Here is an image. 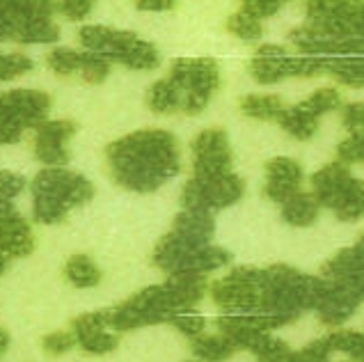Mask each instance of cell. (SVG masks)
I'll list each match as a JSON object with an SVG mask.
<instances>
[{
    "label": "cell",
    "mask_w": 364,
    "mask_h": 362,
    "mask_svg": "<svg viewBox=\"0 0 364 362\" xmlns=\"http://www.w3.org/2000/svg\"><path fill=\"white\" fill-rule=\"evenodd\" d=\"M108 170L122 188L151 193L181 170L179 144L170 131H133L106 149Z\"/></svg>",
    "instance_id": "1"
},
{
    "label": "cell",
    "mask_w": 364,
    "mask_h": 362,
    "mask_svg": "<svg viewBox=\"0 0 364 362\" xmlns=\"http://www.w3.org/2000/svg\"><path fill=\"white\" fill-rule=\"evenodd\" d=\"M95 198V186L82 174L65 168H46L33 181V213L41 225H58L69 215L74 206Z\"/></svg>",
    "instance_id": "2"
},
{
    "label": "cell",
    "mask_w": 364,
    "mask_h": 362,
    "mask_svg": "<svg viewBox=\"0 0 364 362\" xmlns=\"http://www.w3.org/2000/svg\"><path fill=\"white\" fill-rule=\"evenodd\" d=\"M179 85L183 95L181 112L197 115L211 101L213 92L220 87V69L213 58H193V60H176L170 76Z\"/></svg>",
    "instance_id": "3"
},
{
    "label": "cell",
    "mask_w": 364,
    "mask_h": 362,
    "mask_svg": "<svg viewBox=\"0 0 364 362\" xmlns=\"http://www.w3.org/2000/svg\"><path fill=\"white\" fill-rule=\"evenodd\" d=\"M245 183L234 172L215 174V177H193L183 186L181 204L191 211H218L232 206L243 198Z\"/></svg>",
    "instance_id": "4"
},
{
    "label": "cell",
    "mask_w": 364,
    "mask_h": 362,
    "mask_svg": "<svg viewBox=\"0 0 364 362\" xmlns=\"http://www.w3.org/2000/svg\"><path fill=\"white\" fill-rule=\"evenodd\" d=\"M215 305L225 312H257L262 309V268L238 266L211 289Z\"/></svg>",
    "instance_id": "5"
},
{
    "label": "cell",
    "mask_w": 364,
    "mask_h": 362,
    "mask_svg": "<svg viewBox=\"0 0 364 362\" xmlns=\"http://www.w3.org/2000/svg\"><path fill=\"white\" fill-rule=\"evenodd\" d=\"M195 177H215L232 172V149L223 129H206L193 140Z\"/></svg>",
    "instance_id": "6"
},
{
    "label": "cell",
    "mask_w": 364,
    "mask_h": 362,
    "mask_svg": "<svg viewBox=\"0 0 364 362\" xmlns=\"http://www.w3.org/2000/svg\"><path fill=\"white\" fill-rule=\"evenodd\" d=\"M76 133V122L55 119L41 122L35 127V156L48 168H65L69 163L67 142Z\"/></svg>",
    "instance_id": "7"
},
{
    "label": "cell",
    "mask_w": 364,
    "mask_h": 362,
    "mask_svg": "<svg viewBox=\"0 0 364 362\" xmlns=\"http://www.w3.org/2000/svg\"><path fill=\"white\" fill-rule=\"evenodd\" d=\"M74 335L76 344L92 356L110 353L119 344V333L108 326V309L78 316L74 321Z\"/></svg>",
    "instance_id": "8"
},
{
    "label": "cell",
    "mask_w": 364,
    "mask_h": 362,
    "mask_svg": "<svg viewBox=\"0 0 364 362\" xmlns=\"http://www.w3.org/2000/svg\"><path fill=\"white\" fill-rule=\"evenodd\" d=\"M0 106L23 129H35L48 115L50 97L39 90H12L0 95Z\"/></svg>",
    "instance_id": "9"
},
{
    "label": "cell",
    "mask_w": 364,
    "mask_h": 362,
    "mask_svg": "<svg viewBox=\"0 0 364 362\" xmlns=\"http://www.w3.org/2000/svg\"><path fill=\"white\" fill-rule=\"evenodd\" d=\"M266 172H268V181L264 186V195L277 204H282L291 195H296L300 188V181H303L300 165L287 156H277L273 161H268Z\"/></svg>",
    "instance_id": "10"
},
{
    "label": "cell",
    "mask_w": 364,
    "mask_h": 362,
    "mask_svg": "<svg viewBox=\"0 0 364 362\" xmlns=\"http://www.w3.org/2000/svg\"><path fill=\"white\" fill-rule=\"evenodd\" d=\"M350 179H353V174L348 170V165L335 161L326 165V168H321L314 177H311V193L316 195L321 206H328V209L335 211L341 198H344Z\"/></svg>",
    "instance_id": "11"
},
{
    "label": "cell",
    "mask_w": 364,
    "mask_h": 362,
    "mask_svg": "<svg viewBox=\"0 0 364 362\" xmlns=\"http://www.w3.org/2000/svg\"><path fill=\"white\" fill-rule=\"evenodd\" d=\"M135 37L138 35L129 33V30H115L108 26H85L78 33L82 46L92 50V53L106 55L110 62H117V58L133 44Z\"/></svg>",
    "instance_id": "12"
},
{
    "label": "cell",
    "mask_w": 364,
    "mask_h": 362,
    "mask_svg": "<svg viewBox=\"0 0 364 362\" xmlns=\"http://www.w3.org/2000/svg\"><path fill=\"white\" fill-rule=\"evenodd\" d=\"M35 250L30 225L16 211L0 213V252L7 257H28Z\"/></svg>",
    "instance_id": "13"
},
{
    "label": "cell",
    "mask_w": 364,
    "mask_h": 362,
    "mask_svg": "<svg viewBox=\"0 0 364 362\" xmlns=\"http://www.w3.org/2000/svg\"><path fill=\"white\" fill-rule=\"evenodd\" d=\"M165 289H168L170 303H172V307L176 309V312L193 309L204 298L206 273H197V271L170 273V277L165 280Z\"/></svg>",
    "instance_id": "14"
},
{
    "label": "cell",
    "mask_w": 364,
    "mask_h": 362,
    "mask_svg": "<svg viewBox=\"0 0 364 362\" xmlns=\"http://www.w3.org/2000/svg\"><path fill=\"white\" fill-rule=\"evenodd\" d=\"M360 303L362 301L350 292V289H346L344 284L332 282L330 292L323 296V301L318 303L316 312H318L321 324L339 326V324H344L348 316H353V312H355V309L360 307Z\"/></svg>",
    "instance_id": "15"
},
{
    "label": "cell",
    "mask_w": 364,
    "mask_h": 362,
    "mask_svg": "<svg viewBox=\"0 0 364 362\" xmlns=\"http://www.w3.org/2000/svg\"><path fill=\"white\" fill-rule=\"evenodd\" d=\"M321 204L314 193H296L287 202H282V218L291 227H309L316 220Z\"/></svg>",
    "instance_id": "16"
},
{
    "label": "cell",
    "mask_w": 364,
    "mask_h": 362,
    "mask_svg": "<svg viewBox=\"0 0 364 362\" xmlns=\"http://www.w3.org/2000/svg\"><path fill=\"white\" fill-rule=\"evenodd\" d=\"M147 106L154 112H161V115L179 112L183 106V95L179 85H176L172 78H163L159 82H154L147 92Z\"/></svg>",
    "instance_id": "17"
},
{
    "label": "cell",
    "mask_w": 364,
    "mask_h": 362,
    "mask_svg": "<svg viewBox=\"0 0 364 362\" xmlns=\"http://www.w3.org/2000/svg\"><path fill=\"white\" fill-rule=\"evenodd\" d=\"M275 122H279V127L296 140H309L318 129V117L314 112H309L307 108L300 106V103L294 108H284Z\"/></svg>",
    "instance_id": "18"
},
{
    "label": "cell",
    "mask_w": 364,
    "mask_h": 362,
    "mask_svg": "<svg viewBox=\"0 0 364 362\" xmlns=\"http://www.w3.org/2000/svg\"><path fill=\"white\" fill-rule=\"evenodd\" d=\"M232 260V255L225 250V247L220 245H211V243H206L202 245L200 250H195L191 252L186 260L181 262L179 266V271L176 273H181V271H197V273H211L215 271V268H220L225 264H230Z\"/></svg>",
    "instance_id": "19"
},
{
    "label": "cell",
    "mask_w": 364,
    "mask_h": 362,
    "mask_svg": "<svg viewBox=\"0 0 364 362\" xmlns=\"http://www.w3.org/2000/svg\"><path fill=\"white\" fill-rule=\"evenodd\" d=\"M117 62L124 67H129V69H135V71H151L161 65V55H159V50H156L154 44H149V41H144L140 37H135L133 44L117 58Z\"/></svg>",
    "instance_id": "20"
},
{
    "label": "cell",
    "mask_w": 364,
    "mask_h": 362,
    "mask_svg": "<svg viewBox=\"0 0 364 362\" xmlns=\"http://www.w3.org/2000/svg\"><path fill=\"white\" fill-rule=\"evenodd\" d=\"M65 277H67V282L74 284L76 289H90L101 282V271H99V266L92 262V257L74 255V257H69V262L65 264Z\"/></svg>",
    "instance_id": "21"
},
{
    "label": "cell",
    "mask_w": 364,
    "mask_h": 362,
    "mask_svg": "<svg viewBox=\"0 0 364 362\" xmlns=\"http://www.w3.org/2000/svg\"><path fill=\"white\" fill-rule=\"evenodd\" d=\"M236 344L225 333L193 337V356L202 360H225L234 356Z\"/></svg>",
    "instance_id": "22"
},
{
    "label": "cell",
    "mask_w": 364,
    "mask_h": 362,
    "mask_svg": "<svg viewBox=\"0 0 364 362\" xmlns=\"http://www.w3.org/2000/svg\"><path fill=\"white\" fill-rule=\"evenodd\" d=\"M60 37V28L53 18H33L18 28L16 39L21 44H50Z\"/></svg>",
    "instance_id": "23"
},
{
    "label": "cell",
    "mask_w": 364,
    "mask_h": 362,
    "mask_svg": "<svg viewBox=\"0 0 364 362\" xmlns=\"http://www.w3.org/2000/svg\"><path fill=\"white\" fill-rule=\"evenodd\" d=\"M241 110L243 115L255 119H277L284 110V103L275 95H247L241 101Z\"/></svg>",
    "instance_id": "24"
},
{
    "label": "cell",
    "mask_w": 364,
    "mask_h": 362,
    "mask_svg": "<svg viewBox=\"0 0 364 362\" xmlns=\"http://www.w3.org/2000/svg\"><path fill=\"white\" fill-rule=\"evenodd\" d=\"M335 215L339 220H358L364 215V181L353 177L348 188L344 193V198H341L339 206L335 209Z\"/></svg>",
    "instance_id": "25"
},
{
    "label": "cell",
    "mask_w": 364,
    "mask_h": 362,
    "mask_svg": "<svg viewBox=\"0 0 364 362\" xmlns=\"http://www.w3.org/2000/svg\"><path fill=\"white\" fill-rule=\"evenodd\" d=\"M282 58L284 55H275V58L255 55V60L250 62V74H252V78L257 82H264V85L282 80V78H287L284 69H282Z\"/></svg>",
    "instance_id": "26"
},
{
    "label": "cell",
    "mask_w": 364,
    "mask_h": 362,
    "mask_svg": "<svg viewBox=\"0 0 364 362\" xmlns=\"http://www.w3.org/2000/svg\"><path fill=\"white\" fill-rule=\"evenodd\" d=\"M46 62H48V67L55 71V74L74 76V74H80L82 53H78V50H71V48H53L46 55Z\"/></svg>",
    "instance_id": "27"
},
{
    "label": "cell",
    "mask_w": 364,
    "mask_h": 362,
    "mask_svg": "<svg viewBox=\"0 0 364 362\" xmlns=\"http://www.w3.org/2000/svg\"><path fill=\"white\" fill-rule=\"evenodd\" d=\"M227 30H230L234 37L250 41V44L257 39H262V21L241 12V9L227 18Z\"/></svg>",
    "instance_id": "28"
},
{
    "label": "cell",
    "mask_w": 364,
    "mask_h": 362,
    "mask_svg": "<svg viewBox=\"0 0 364 362\" xmlns=\"http://www.w3.org/2000/svg\"><path fill=\"white\" fill-rule=\"evenodd\" d=\"M110 65H112V62L106 55L87 50V53H82V67H80L78 76L85 82H90V85H99V82H103L108 78Z\"/></svg>",
    "instance_id": "29"
},
{
    "label": "cell",
    "mask_w": 364,
    "mask_h": 362,
    "mask_svg": "<svg viewBox=\"0 0 364 362\" xmlns=\"http://www.w3.org/2000/svg\"><path fill=\"white\" fill-rule=\"evenodd\" d=\"M330 342L335 351H341L355 360H364V335L362 333H353V330H337V333H330Z\"/></svg>",
    "instance_id": "30"
},
{
    "label": "cell",
    "mask_w": 364,
    "mask_h": 362,
    "mask_svg": "<svg viewBox=\"0 0 364 362\" xmlns=\"http://www.w3.org/2000/svg\"><path fill=\"white\" fill-rule=\"evenodd\" d=\"M300 106L307 108L309 112H314L316 117H321V115H326V112H330V110H337L341 106V97H339V92L335 87H321L307 101L300 103Z\"/></svg>",
    "instance_id": "31"
},
{
    "label": "cell",
    "mask_w": 364,
    "mask_h": 362,
    "mask_svg": "<svg viewBox=\"0 0 364 362\" xmlns=\"http://www.w3.org/2000/svg\"><path fill=\"white\" fill-rule=\"evenodd\" d=\"M33 60L28 55H21V53H7V55H0V80H12L33 71Z\"/></svg>",
    "instance_id": "32"
},
{
    "label": "cell",
    "mask_w": 364,
    "mask_h": 362,
    "mask_svg": "<svg viewBox=\"0 0 364 362\" xmlns=\"http://www.w3.org/2000/svg\"><path fill=\"white\" fill-rule=\"evenodd\" d=\"M170 324H172L176 330H181L183 335H188V337L193 339V337H197V335H202V333H204L206 319H204V316H197V314H188V309H183V312H176V314L170 319Z\"/></svg>",
    "instance_id": "33"
},
{
    "label": "cell",
    "mask_w": 364,
    "mask_h": 362,
    "mask_svg": "<svg viewBox=\"0 0 364 362\" xmlns=\"http://www.w3.org/2000/svg\"><path fill=\"white\" fill-rule=\"evenodd\" d=\"M341 119H344V127L348 129V136L364 138V103L362 101H353L348 106H344Z\"/></svg>",
    "instance_id": "34"
},
{
    "label": "cell",
    "mask_w": 364,
    "mask_h": 362,
    "mask_svg": "<svg viewBox=\"0 0 364 362\" xmlns=\"http://www.w3.org/2000/svg\"><path fill=\"white\" fill-rule=\"evenodd\" d=\"M97 0H58V12L69 21H82L95 9Z\"/></svg>",
    "instance_id": "35"
},
{
    "label": "cell",
    "mask_w": 364,
    "mask_h": 362,
    "mask_svg": "<svg viewBox=\"0 0 364 362\" xmlns=\"http://www.w3.org/2000/svg\"><path fill=\"white\" fill-rule=\"evenodd\" d=\"M259 360H294V351H291L282 339L268 337L266 342L255 351Z\"/></svg>",
    "instance_id": "36"
},
{
    "label": "cell",
    "mask_w": 364,
    "mask_h": 362,
    "mask_svg": "<svg viewBox=\"0 0 364 362\" xmlns=\"http://www.w3.org/2000/svg\"><path fill=\"white\" fill-rule=\"evenodd\" d=\"M309 21H323V18H337L341 0H305Z\"/></svg>",
    "instance_id": "37"
},
{
    "label": "cell",
    "mask_w": 364,
    "mask_h": 362,
    "mask_svg": "<svg viewBox=\"0 0 364 362\" xmlns=\"http://www.w3.org/2000/svg\"><path fill=\"white\" fill-rule=\"evenodd\" d=\"M76 344V335L74 333H65V330H58V333H50L44 337V342H41V346H44V351L48 356H62L67 353V351Z\"/></svg>",
    "instance_id": "38"
},
{
    "label": "cell",
    "mask_w": 364,
    "mask_h": 362,
    "mask_svg": "<svg viewBox=\"0 0 364 362\" xmlns=\"http://www.w3.org/2000/svg\"><path fill=\"white\" fill-rule=\"evenodd\" d=\"M337 159L341 163H364V138L360 136H348V140H344L337 149Z\"/></svg>",
    "instance_id": "39"
},
{
    "label": "cell",
    "mask_w": 364,
    "mask_h": 362,
    "mask_svg": "<svg viewBox=\"0 0 364 362\" xmlns=\"http://www.w3.org/2000/svg\"><path fill=\"white\" fill-rule=\"evenodd\" d=\"M332 351H335V348H332L330 337H323V339H316V342H311V344L305 346L303 351H298V353H294V360L321 362V360H328Z\"/></svg>",
    "instance_id": "40"
},
{
    "label": "cell",
    "mask_w": 364,
    "mask_h": 362,
    "mask_svg": "<svg viewBox=\"0 0 364 362\" xmlns=\"http://www.w3.org/2000/svg\"><path fill=\"white\" fill-rule=\"evenodd\" d=\"M279 7H282V3H277V0H241V7L238 9L262 21V18L273 16Z\"/></svg>",
    "instance_id": "41"
},
{
    "label": "cell",
    "mask_w": 364,
    "mask_h": 362,
    "mask_svg": "<svg viewBox=\"0 0 364 362\" xmlns=\"http://www.w3.org/2000/svg\"><path fill=\"white\" fill-rule=\"evenodd\" d=\"M23 136V127L0 106V144H12Z\"/></svg>",
    "instance_id": "42"
},
{
    "label": "cell",
    "mask_w": 364,
    "mask_h": 362,
    "mask_svg": "<svg viewBox=\"0 0 364 362\" xmlns=\"http://www.w3.org/2000/svg\"><path fill=\"white\" fill-rule=\"evenodd\" d=\"M26 179L21 177L16 172H9V170H0V198L5 200H14L16 195L23 191Z\"/></svg>",
    "instance_id": "43"
},
{
    "label": "cell",
    "mask_w": 364,
    "mask_h": 362,
    "mask_svg": "<svg viewBox=\"0 0 364 362\" xmlns=\"http://www.w3.org/2000/svg\"><path fill=\"white\" fill-rule=\"evenodd\" d=\"M140 12H170L176 7V0H135Z\"/></svg>",
    "instance_id": "44"
},
{
    "label": "cell",
    "mask_w": 364,
    "mask_h": 362,
    "mask_svg": "<svg viewBox=\"0 0 364 362\" xmlns=\"http://www.w3.org/2000/svg\"><path fill=\"white\" fill-rule=\"evenodd\" d=\"M255 55H268V58H275V55H287V48L282 46H275V44H264L257 48Z\"/></svg>",
    "instance_id": "45"
},
{
    "label": "cell",
    "mask_w": 364,
    "mask_h": 362,
    "mask_svg": "<svg viewBox=\"0 0 364 362\" xmlns=\"http://www.w3.org/2000/svg\"><path fill=\"white\" fill-rule=\"evenodd\" d=\"M9 346V335H7V330L5 328H0V356L5 353Z\"/></svg>",
    "instance_id": "46"
},
{
    "label": "cell",
    "mask_w": 364,
    "mask_h": 362,
    "mask_svg": "<svg viewBox=\"0 0 364 362\" xmlns=\"http://www.w3.org/2000/svg\"><path fill=\"white\" fill-rule=\"evenodd\" d=\"M358 245H360V247H364V234L360 236V241H358Z\"/></svg>",
    "instance_id": "47"
},
{
    "label": "cell",
    "mask_w": 364,
    "mask_h": 362,
    "mask_svg": "<svg viewBox=\"0 0 364 362\" xmlns=\"http://www.w3.org/2000/svg\"><path fill=\"white\" fill-rule=\"evenodd\" d=\"M277 3H282V5H284V3H289V0H277Z\"/></svg>",
    "instance_id": "48"
}]
</instances>
